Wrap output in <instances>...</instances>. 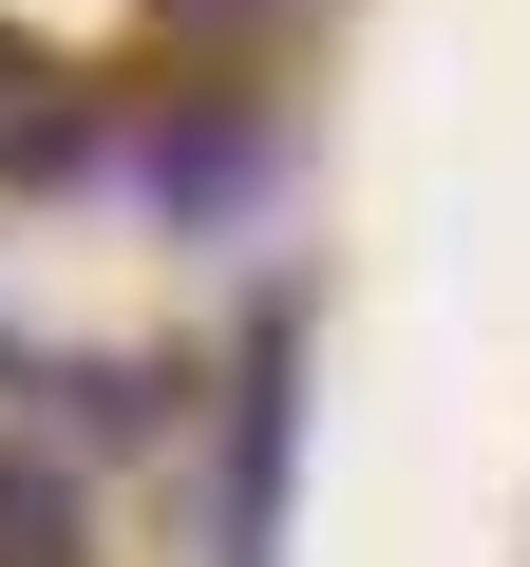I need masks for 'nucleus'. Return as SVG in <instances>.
Listing matches in <instances>:
<instances>
[{
    "mask_svg": "<svg viewBox=\"0 0 530 567\" xmlns=\"http://www.w3.org/2000/svg\"><path fill=\"white\" fill-rule=\"evenodd\" d=\"M0 567H77V492L0 454Z\"/></svg>",
    "mask_w": 530,
    "mask_h": 567,
    "instance_id": "nucleus-2",
    "label": "nucleus"
},
{
    "mask_svg": "<svg viewBox=\"0 0 530 567\" xmlns=\"http://www.w3.org/2000/svg\"><path fill=\"white\" fill-rule=\"evenodd\" d=\"M0 171H77V95H58L20 39H0Z\"/></svg>",
    "mask_w": 530,
    "mask_h": 567,
    "instance_id": "nucleus-1",
    "label": "nucleus"
},
{
    "mask_svg": "<svg viewBox=\"0 0 530 567\" xmlns=\"http://www.w3.org/2000/svg\"><path fill=\"white\" fill-rule=\"evenodd\" d=\"M171 20H208V39H246V20H285V0H171Z\"/></svg>",
    "mask_w": 530,
    "mask_h": 567,
    "instance_id": "nucleus-4",
    "label": "nucleus"
},
{
    "mask_svg": "<svg viewBox=\"0 0 530 567\" xmlns=\"http://www.w3.org/2000/svg\"><path fill=\"white\" fill-rule=\"evenodd\" d=\"M246 189V133L208 114V133H152V208H227Z\"/></svg>",
    "mask_w": 530,
    "mask_h": 567,
    "instance_id": "nucleus-3",
    "label": "nucleus"
}]
</instances>
